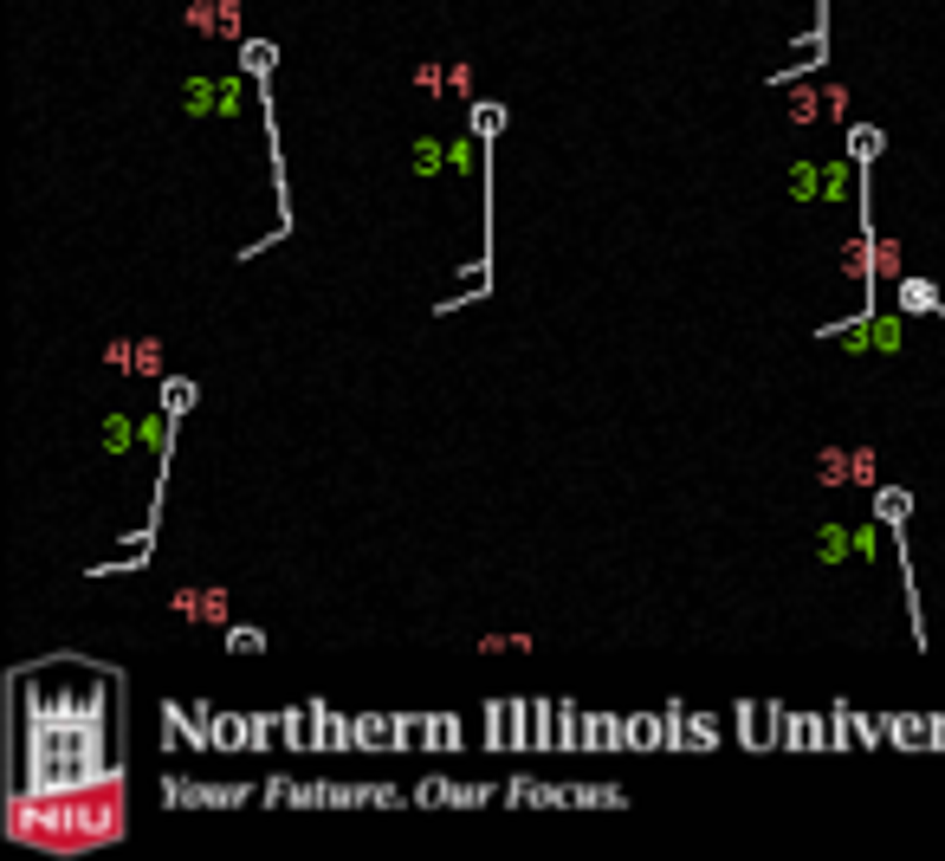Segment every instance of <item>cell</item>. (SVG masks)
<instances>
[{
	"label": "cell",
	"mask_w": 945,
	"mask_h": 861,
	"mask_svg": "<svg viewBox=\"0 0 945 861\" xmlns=\"http://www.w3.org/2000/svg\"><path fill=\"white\" fill-rule=\"evenodd\" d=\"M111 738H104V680L85 687H26L20 674V726H13V771L26 797H65L104 777Z\"/></svg>",
	"instance_id": "obj_1"
},
{
	"label": "cell",
	"mask_w": 945,
	"mask_h": 861,
	"mask_svg": "<svg viewBox=\"0 0 945 861\" xmlns=\"http://www.w3.org/2000/svg\"><path fill=\"white\" fill-rule=\"evenodd\" d=\"M240 65L259 78V85H266L272 65H279V46H272V39H240Z\"/></svg>",
	"instance_id": "obj_2"
},
{
	"label": "cell",
	"mask_w": 945,
	"mask_h": 861,
	"mask_svg": "<svg viewBox=\"0 0 945 861\" xmlns=\"http://www.w3.org/2000/svg\"><path fill=\"white\" fill-rule=\"evenodd\" d=\"M874 518H887V525L900 531V525L913 518V492H900V486H881V492H874Z\"/></svg>",
	"instance_id": "obj_3"
},
{
	"label": "cell",
	"mask_w": 945,
	"mask_h": 861,
	"mask_svg": "<svg viewBox=\"0 0 945 861\" xmlns=\"http://www.w3.org/2000/svg\"><path fill=\"white\" fill-rule=\"evenodd\" d=\"M881 143H887L881 130H868V123H855V130H848V162H855V169H861V162H874V156H881Z\"/></svg>",
	"instance_id": "obj_4"
},
{
	"label": "cell",
	"mask_w": 945,
	"mask_h": 861,
	"mask_svg": "<svg viewBox=\"0 0 945 861\" xmlns=\"http://www.w3.org/2000/svg\"><path fill=\"white\" fill-rule=\"evenodd\" d=\"M499 130H505V111H499V104H473V136H479V143H492Z\"/></svg>",
	"instance_id": "obj_5"
},
{
	"label": "cell",
	"mask_w": 945,
	"mask_h": 861,
	"mask_svg": "<svg viewBox=\"0 0 945 861\" xmlns=\"http://www.w3.org/2000/svg\"><path fill=\"white\" fill-rule=\"evenodd\" d=\"M162 408H169V415H188V408H195V382H162Z\"/></svg>",
	"instance_id": "obj_6"
},
{
	"label": "cell",
	"mask_w": 945,
	"mask_h": 861,
	"mask_svg": "<svg viewBox=\"0 0 945 861\" xmlns=\"http://www.w3.org/2000/svg\"><path fill=\"white\" fill-rule=\"evenodd\" d=\"M246 726H253V719H214V745H221V751L227 745H246V738H240Z\"/></svg>",
	"instance_id": "obj_7"
},
{
	"label": "cell",
	"mask_w": 945,
	"mask_h": 861,
	"mask_svg": "<svg viewBox=\"0 0 945 861\" xmlns=\"http://www.w3.org/2000/svg\"><path fill=\"white\" fill-rule=\"evenodd\" d=\"M227 648H234V654H253V648H266V635H259V628H227Z\"/></svg>",
	"instance_id": "obj_8"
},
{
	"label": "cell",
	"mask_w": 945,
	"mask_h": 861,
	"mask_svg": "<svg viewBox=\"0 0 945 861\" xmlns=\"http://www.w3.org/2000/svg\"><path fill=\"white\" fill-rule=\"evenodd\" d=\"M628 745H661V738H654V719H628Z\"/></svg>",
	"instance_id": "obj_9"
}]
</instances>
